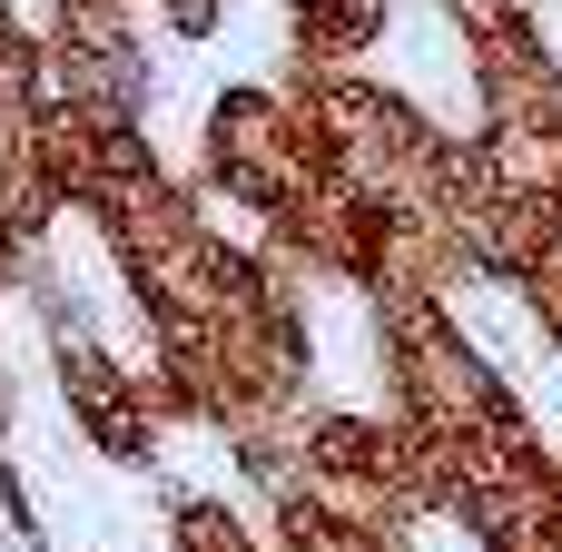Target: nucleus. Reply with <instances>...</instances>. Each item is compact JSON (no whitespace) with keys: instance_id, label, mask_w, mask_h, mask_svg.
<instances>
[{"instance_id":"2","label":"nucleus","mask_w":562,"mask_h":552,"mask_svg":"<svg viewBox=\"0 0 562 552\" xmlns=\"http://www.w3.org/2000/svg\"><path fill=\"white\" fill-rule=\"evenodd\" d=\"M464 89H474V128L562 148V49L543 30V10L474 20L464 30Z\"/></svg>"},{"instance_id":"6","label":"nucleus","mask_w":562,"mask_h":552,"mask_svg":"<svg viewBox=\"0 0 562 552\" xmlns=\"http://www.w3.org/2000/svg\"><path fill=\"white\" fill-rule=\"evenodd\" d=\"M514 306H524L533 346H543V356H562V267H543V277H524V286H514Z\"/></svg>"},{"instance_id":"4","label":"nucleus","mask_w":562,"mask_h":552,"mask_svg":"<svg viewBox=\"0 0 562 552\" xmlns=\"http://www.w3.org/2000/svg\"><path fill=\"white\" fill-rule=\"evenodd\" d=\"M395 0H286V59L296 69H366V49H385Z\"/></svg>"},{"instance_id":"5","label":"nucleus","mask_w":562,"mask_h":552,"mask_svg":"<svg viewBox=\"0 0 562 552\" xmlns=\"http://www.w3.org/2000/svg\"><path fill=\"white\" fill-rule=\"evenodd\" d=\"M168 552H267V543L227 494H178L168 504Z\"/></svg>"},{"instance_id":"3","label":"nucleus","mask_w":562,"mask_h":552,"mask_svg":"<svg viewBox=\"0 0 562 552\" xmlns=\"http://www.w3.org/2000/svg\"><path fill=\"white\" fill-rule=\"evenodd\" d=\"M49 385H59V405H69V425H79V444L99 454V464H119V474H138V464H158V405H148V375H138V356H119V346H99V336H49Z\"/></svg>"},{"instance_id":"7","label":"nucleus","mask_w":562,"mask_h":552,"mask_svg":"<svg viewBox=\"0 0 562 552\" xmlns=\"http://www.w3.org/2000/svg\"><path fill=\"white\" fill-rule=\"evenodd\" d=\"M0 543H10V552H40V514H30V484H20L10 454H0Z\"/></svg>"},{"instance_id":"9","label":"nucleus","mask_w":562,"mask_h":552,"mask_svg":"<svg viewBox=\"0 0 562 552\" xmlns=\"http://www.w3.org/2000/svg\"><path fill=\"white\" fill-rule=\"evenodd\" d=\"M454 30H474V20H504V10H543V0H435Z\"/></svg>"},{"instance_id":"8","label":"nucleus","mask_w":562,"mask_h":552,"mask_svg":"<svg viewBox=\"0 0 562 552\" xmlns=\"http://www.w3.org/2000/svg\"><path fill=\"white\" fill-rule=\"evenodd\" d=\"M158 20H168V40H217V20H227V0H148Z\"/></svg>"},{"instance_id":"1","label":"nucleus","mask_w":562,"mask_h":552,"mask_svg":"<svg viewBox=\"0 0 562 552\" xmlns=\"http://www.w3.org/2000/svg\"><path fill=\"white\" fill-rule=\"evenodd\" d=\"M336 158L326 138L277 99V79H237L207 99V128H198V198L207 207H247L257 227L286 217L306 188H326Z\"/></svg>"}]
</instances>
